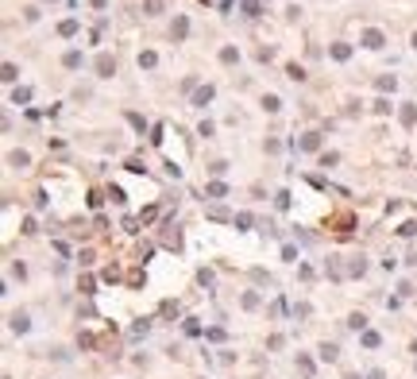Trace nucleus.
Here are the masks:
<instances>
[{"label":"nucleus","instance_id":"obj_1","mask_svg":"<svg viewBox=\"0 0 417 379\" xmlns=\"http://www.w3.org/2000/svg\"><path fill=\"white\" fill-rule=\"evenodd\" d=\"M360 43H363L367 51H382V47H386V35H382L379 27H367V31H360Z\"/></svg>","mask_w":417,"mask_h":379},{"label":"nucleus","instance_id":"obj_2","mask_svg":"<svg viewBox=\"0 0 417 379\" xmlns=\"http://www.w3.org/2000/svg\"><path fill=\"white\" fill-rule=\"evenodd\" d=\"M93 70H97V78H112V74H116V58H112V54H97Z\"/></svg>","mask_w":417,"mask_h":379},{"label":"nucleus","instance_id":"obj_3","mask_svg":"<svg viewBox=\"0 0 417 379\" xmlns=\"http://www.w3.org/2000/svg\"><path fill=\"white\" fill-rule=\"evenodd\" d=\"M62 66H66V70H81V66H85V54L81 51H66L62 54Z\"/></svg>","mask_w":417,"mask_h":379},{"label":"nucleus","instance_id":"obj_4","mask_svg":"<svg viewBox=\"0 0 417 379\" xmlns=\"http://www.w3.org/2000/svg\"><path fill=\"white\" fill-rule=\"evenodd\" d=\"M186 35H190V20H186V16H178V20L170 23V39H186Z\"/></svg>","mask_w":417,"mask_h":379},{"label":"nucleus","instance_id":"obj_5","mask_svg":"<svg viewBox=\"0 0 417 379\" xmlns=\"http://www.w3.org/2000/svg\"><path fill=\"white\" fill-rule=\"evenodd\" d=\"M328 54H332L336 62H348V58H352V47H348V43H332V47H328Z\"/></svg>","mask_w":417,"mask_h":379},{"label":"nucleus","instance_id":"obj_6","mask_svg":"<svg viewBox=\"0 0 417 379\" xmlns=\"http://www.w3.org/2000/svg\"><path fill=\"white\" fill-rule=\"evenodd\" d=\"M208 101H212V85H201V89L193 93V105H197V108H205Z\"/></svg>","mask_w":417,"mask_h":379},{"label":"nucleus","instance_id":"obj_7","mask_svg":"<svg viewBox=\"0 0 417 379\" xmlns=\"http://www.w3.org/2000/svg\"><path fill=\"white\" fill-rule=\"evenodd\" d=\"M155 62H158L155 51H143V54H139V70H155Z\"/></svg>","mask_w":417,"mask_h":379},{"label":"nucleus","instance_id":"obj_8","mask_svg":"<svg viewBox=\"0 0 417 379\" xmlns=\"http://www.w3.org/2000/svg\"><path fill=\"white\" fill-rule=\"evenodd\" d=\"M259 8H263V0H244V16H251V20H255V16H259Z\"/></svg>","mask_w":417,"mask_h":379},{"label":"nucleus","instance_id":"obj_9","mask_svg":"<svg viewBox=\"0 0 417 379\" xmlns=\"http://www.w3.org/2000/svg\"><path fill=\"white\" fill-rule=\"evenodd\" d=\"M12 329H16V333H27V314H12Z\"/></svg>","mask_w":417,"mask_h":379},{"label":"nucleus","instance_id":"obj_10","mask_svg":"<svg viewBox=\"0 0 417 379\" xmlns=\"http://www.w3.org/2000/svg\"><path fill=\"white\" fill-rule=\"evenodd\" d=\"M220 62H228V66L240 62V51H236V47H224V51H220Z\"/></svg>","mask_w":417,"mask_h":379},{"label":"nucleus","instance_id":"obj_11","mask_svg":"<svg viewBox=\"0 0 417 379\" xmlns=\"http://www.w3.org/2000/svg\"><path fill=\"white\" fill-rule=\"evenodd\" d=\"M263 108H266V112H278V108H282V101H278L274 93H266V97H263Z\"/></svg>","mask_w":417,"mask_h":379},{"label":"nucleus","instance_id":"obj_12","mask_svg":"<svg viewBox=\"0 0 417 379\" xmlns=\"http://www.w3.org/2000/svg\"><path fill=\"white\" fill-rule=\"evenodd\" d=\"M8 162H12V166H27V151H12V155H8Z\"/></svg>","mask_w":417,"mask_h":379},{"label":"nucleus","instance_id":"obj_13","mask_svg":"<svg viewBox=\"0 0 417 379\" xmlns=\"http://www.w3.org/2000/svg\"><path fill=\"white\" fill-rule=\"evenodd\" d=\"M74 31H77V20H66V23H62V27H58V35H66V39H70V35H74Z\"/></svg>","mask_w":417,"mask_h":379},{"label":"nucleus","instance_id":"obj_14","mask_svg":"<svg viewBox=\"0 0 417 379\" xmlns=\"http://www.w3.org/2000/svg\"><path fill=\"white\" fill-rule=\"evenodd\" d=\"M402 120H406V124H414V120H417V108L406 105V108H402Z\"/></svg>","mask_w":417,"mask_h":379},{"label":"nucleus","instance_id":"obj_15","mask_svg":"<svg viewBox=\"0 0 417 379\" xmlns=\"http://www.w3.org/2000/svg\"><path fill=\"white\" fill-rule=\"evenodd\" d=\"M348 325H352V329H363L367 318H363V314H352V318H348Z\"/></svg>","mask_w":417,"mask_h":379},{"label":"nucleus","instance_id":"obj_16","mask_svg":"<svg viewBox=\"0 0 417 379\" xmlns=\"http://www.w3.org/2000/svg\"><path fill=\"white\" fill-rule=\"evenodd\" d=\"M16 74H19V70H16L12 62H4V81H16Z\"/></svg>","mask_w":417,"mask_h":379},{"label":"nucleus","instance_id":"obj_17","mask_svg":"<svg viewBox=\"0 0 417 379\" xmlns=\"http://www.w3.org/2000/svg\"><path fill=\"white\" fill-rule=\"evenodd\" d=\"M394 85H398V78H394V74H390V78H379V89H394Z\"/></svg>","mask_w":417,"mask_h":379},{"label":"nucleus","instance_id":"obj_18","mask_svg":"<svg viewBox=\"0 0 417 379\" xmlns=\"http://www.w3.org/2000/svg\"><path fill=\"white\" fill-rule=\"evenodd\" d=\"M321 356H324V360H336V344H321Z\"/></svg>","mask_w":417,"mask_h":379},{"label":"nucleus","instance_id":"obj_19","mask_svg":"<svg viewBox=\"0 0 417 379\" xmlns=\"http://www.w3.org/2000/svg\"><path fill=\"white\" fill-rule=\"evenodd\" d=\"M414 51H417V31H414Z\"/></svg>","mask_w":417,"mask_h":379}]
</instances>
